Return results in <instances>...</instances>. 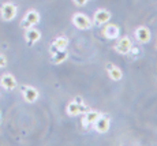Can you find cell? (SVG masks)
Segmentation results:
<instances>
[{
    "label": "cell",
    "mask_w": 157,
    "mask_h": 146,
    "mask_svg": "<svg viewBox=\"0 0 157 146\" xmlns=\"http://www.w3.org/2000/svg\"><path fill=\"white\" fill-rule=\"evenodd\" d=\"M0 121H2V113H0Z\"/></svg>",
    "instance_id": "19"
},
{
    "label": "cell",
    "mask_w": 157,
    "mask_h": 146,
    "mask_svg": "<svg viewBox=\"0 0 157 146\" xmlns=\"http://www.w3.org/2000/svg\"><path fill=\"white\" fill-rule=\"evenodd\" d=\"M6 66H7V57L0 53V68H4Z\"/></svg>",
    "instance_id": "17"
},
{
    "label": "cell",
    "mask_w": 157,
    "mask_h": 146,
    "mask_svg": "<svg viewBox=\"0 0 157 146\" xmlns=\"http://www.w3.org/2000/svg\"><path fill=\"white\" fill-rule=\"evenodd\" d=\"M71 22L79 30H89L93 26V21L86 14H82V13H75L71 18Z\"/></svg>",
    "instance_id": "4"
},
{
    "label": "cell",
    "mask_w": 157,
    "mask_h": 146,
    "mask_svg": "<svg viewBox=\"0 0 157 146\" xmlns=\"http://www.w3.org/2000/svg\"><path fill=\"white\" fill-rule=\"evenodd\" d=\"M131 48H132V42L127 36H124V37H119V41H117L116 45H115V51H116V53L123 55V56H126V55L130 52Z\"/></svg>",
    "instance_id": "11"
},
{
    "label": "cell",
    "mask_w": 157,
    "mask_h": 146,
    "mask_svg": "<svg viewBox=\"0 0 157 146\" xmlns=\"http://www.w3.org/2000/svg\"><path fill=\"white\" fill-rule=\"evenodd\" d=\"M156 49H157V42H156Z\"/></svg>",
    "instance_id": "20"
},
{
    "label": "cell",
    "mask_w": 157,
    "mask_h": 146,
    "mask_svg": "<svg viewBox=\"0 0 157 146\" xmlns=\"http://www.w3.org/2000/svg\"><path fill=\"white\" fill-rule=\"evenodd\" d=\"M18 14V7L13 2H6L0 6V18L4 22H11Z\"/></svg>",
    "instance_id": "3"
},
{
    "label": "cell",
    "mask_w": 157,
    "mask_h": 146,
    "mask_svg": "<svg viewBox=\"0 0 157 146\" xmlns=\"http://www.w3.org/2000/svg\"><path fill=\"white\" fill-rule=\"evenodd\" d=\"M92 129L94 130L96 133H98V134L108 133V131H109V129H111V119L107 116V115L101 113L100 116H98V119L93 123Z\"/></svg>",
    "instance_id": "6"
},
{
    "label": "cell",
    "mask_w": 157,
    "mask_h": 146,
    "mask_svg": "<svg viewBox=\"0 0 157 146\" xmlns=\"http://www.w3.org/2000/svg\"><path fill=\"white\" fill-rule=\"evenodd\" d=\"M102 34L108 40H117L120 37V27L116 23H105L102 29Z\"/></svg>",
    "instance_id": "10"
},
{
    "label": "cell",
    "mask_w": 157,
    "mask_h": 146,
    "mask_svg": "<svg viewBox=\"0 0 157 146\" xmlns=\"http://www.w3.org/2000/svg\"><path fill=\"white\" fill-rule=\"evenodd\" d=\"M105 70H107V74L108 77L111 78L112 81H122L123 78V71L120 70V67H117L116 64H113V63H107V66H105Z\"/></svg>",
    "instance_id": "14"
},
{
    "label": "cell",
    "mask_w": 157,
    "mask_h": 146,
    "mask_svg": "<svg viewBox=\"0 0 157 146\" xmlns=\"http://www.w3.org/2000/svg\"><path fill=\"white\" fill-rule=\"evenodd\" d=\"M101 115V112L93 111V109H87L82 113V126L85 129H92L93 123L98 119V116Z\"/></svg>",
    "instance_id": "12"
},
{
    "label": "cell",
    "mask_w": 157,
    "mask_h": 146,
    "mask_svg": "<svg viewBox=\"0 0 157 146\" xmlns=\"http://www.w3.org/2000/svg\"><path fill=\"white\" fill-rule=\"evenodd\" d=\"M134 37L138 44H147V42L150 41V38H152V32L149 30V27L141 25V26L135 27Z\"/></svg>",
    "instance_id": "8"
},
{
    "label": "cell",
    "mask_w": 157,
    "mask_h": 146,
    "mask_svg": "<svg viewBox=\"0 0 157 146\" xmlns=\"http://www.w3.org/2000/svg\"><path fill=\"white\" fill-rule=\"evenodd\" d=\"M68 44H70V41L66 36H59L51 44V51H67Z\"/></svg>",
    "instance_id": "15"
},
{
    "label": "cell",
    "mask_w": 157,
    "mask_h": 146,
    "mask_svg": "<svg viewBox=\"0 0 157 146\" xmlns=\"http://www.w3.org/2000/svg\"><path fill=\"white\" fill-rule=\"evenodd\" d=\"M68 51H51V63L53 64H62L67 60Z\"/></svg>",
    "instance_id": "16"
},
{
    "label": "cell",
    "mask_w": 157,
    "mask_h": 146,
    "mask_svg": "<svg viewBox=\"0 0 157 146\" xmlns=\"http://www.w3.org/2000/svg\"><path fill=\"white\" fill-rule=\"evenodd\" d=\"M72 2H74V4L77 6V7H83V6L87 4L89 0H72Z\"/></svg>",
    "instance_id": "18"
},
{
    "label": "cell",
    "mask_w": 157,
    "mask_h": 146,
    "mask_svg": "<svg viewBox=\"0 0 157 146\" xmlns=\"http://www.w3.org/2000/svg\"><path fill=\"white\" fill-rule=\"evenodd\" d=\"M19 90L22 94V98L29 104H34L40 97V92L37 90V87L32 86V85H22Z\"/></svg>",
    "instance_id": "5"
},
{
    "label": "cell",
    "mask_w": 157,
    "mask_h": 146,
    "mask_svg": "<svg viewBox=\"0 0 157 146\" xmlns=\"http://www.w3.org/2000/svg\"><path fill=\"white\" fill-rule=\"evenodd\" d=\"M41 21V15L37 10L34 8H30L25 13V15L21 19V27L22 29H29V27H34L40 23Z\"/></svg>",
    "instance_id": "2"
},
{
    "label": "cell",
    "mask_w": 157,
    "mask_h": 146,
    "mask_svg": "<svg viewBox=\"0 0 157 146\" xmlns=\"http://www.w3.org/2000/svg\"><path fill=\"white\" fill-rule=\"evenodd\" d=\"M112 18V14H111L109 10L107 8H98L96 10L94 15H93V25L96 26H104L105 23H108Z\"/></svg>",
    "instance_id": "7"
},
{
    "label": "cell",
    "mask_w": 157,
    "mask_h": 146,
    "mask_svg": "<svg viewBox=\"0 0 157 146\" xmlns=\"http://www.w3.org/2000/svg\"><path fill=\"white\" fill-rule=\"evenodd\" d=\"M0 86L4 90H7V92H13V90L18 87L17 78L13 74H10V72H6V74H3L0 77Z\"/></svg>",
    "instance_id": "9"
},
{
    "label": "cell",
    "mask_w": 157,
    "mask_h": 146,
    "mask_svg": "<svg viewBox=\"0 0 157 146\" xmlns=\"http://www.w3.org/2000/svg\"><path fill=\"white\" fill-rule=\"evenodd\" d=\"M85 111H87V106L81 97H75V98L71 100L67 104V106H66V112H67V115L70 117L79 116V115H82Z\"/></svg>",
    "instance_id": "1"
},
{
    "label": "cell",
    "mask_w": 157,
    "mask_h": 146,
    "mask_svg": "<svg viewBox=\"0 0 157 146\" xmlns=\"http://www.w3.org/2000/svg\"><path fill=\"white\" fill-rule=\"evenodd\" d=\"M40 40H41V32L38 29H36V26L25 29V41L29 47L34 45L36 42H38Z\"/></svg>",
    "instance_id": "13"
}]
</instances>
